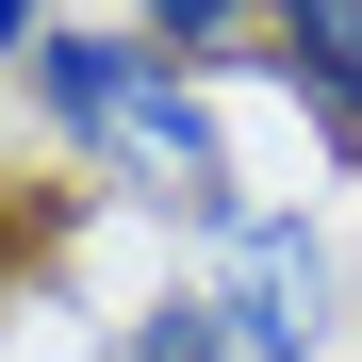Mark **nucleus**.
Returning a JSON list of instances; mask_svg holds the SVG:
<instances>
[{
    "instance_id": "f257e3e1",
    "label": "nucleus",
    "mask_w": 362,
    "mask_h": 362,
    "mask_svg": "<svg viewBox=\"0 0 362 362\" xmlns=\"http://www.w3.org/2000/svg\"><path fill=\"white\" fill-rule=\"evenodd\" d=\"M33 115H49L66 148H99L115 181L181 198L198 230L247 214V198H230L214 115H198V83H181V49H148V33H83V17H49V33H33Z\"/></svg>"
},
{
    "instance_id": "f03ea898",
    "label": "nucleus",
    "mask_w": 362,
    "mask_h": 362,
    "mask_svg": "<svg viewBox=\"0 0 362 362\" xmlns=\"http://www.w3.org/2000/svg\"><path fill=\"white\" fill-rule=\"evenodd\" d=\"M230 362H313L329 346V247L296 214H230V280H214Z\"/></svg>"
},
{
    "instance_id": "7ed1b4c3",
    "label": "nucleus",
    "mask_w": 362,
    "mask_h": 362,
    "mask_svg": "<svg viewBox=\"0 0 362 362\" xmlns=\"http://www.w3.org/2000/svg\"><path fill=\"white\" fill-rule=\"evenodd\" d=\"M264 17H280L264 66H280V83H296V99H313L329 132L362 148V0H264Z\"/></svg>"
},
{
    "instance_id": "20e7f679",
    "label": "nucleus",
    "mask_w": 362,
    "mask_h": 362,
    "mask_svg": "<svg viewBox=\"0 0 362 362\" xmlns=\"http://www.w3.org/2000/svg\"><path fill=\"white\" fill-rule=\"evenodd\" d=\"M115 362H230V329H214V296H148L115 329Z\"/></svg>"
},
{
    "instance_id": "39448f33",
    "label": "nucleus",
    "mask_w": 362,
    "mask_h": 362,
    "mask_svg": "<svg viewBox=\"0 0 362 362\" xmlns=\"http://www.w3.org/2000/svg\"><path fill=\"white\" fill-rule=\"evenodd\" d=\"M148 17H165V49H214L230 17H247V0H148Z\"/></svg>"
},
{
    "instance_id": "423d86ee",
    "label": "nucleus",
    "mask_w": 362,
    "mask_h": 362,
    "mask_svg": "<svg viewBox=\"0 0 362 362\" xmlns=\"http://www.w3.org/2000/svg\"><path fill=\"white\" fill-rule=\"evenodd\" d=\"M33 33H49V0H0V66H33Z\"/></svg>"
}]
</instances>
